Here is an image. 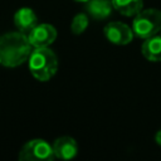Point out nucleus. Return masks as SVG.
Instances as JSON below:
<instances>
[{"mask_svg":"<svg viewBox=\"0 0 161 161\" xmlns=\"http://www.w3.org/2000/svg\"><path fill=\"white\" fill-rule=\"evenodd\" d=\"M155 141H156V143H157V145H160V146H161V130H160V131H157V133H156V136H155Z\"/></svg>","mask_w":161,"mask_h":161,"instance_id":"obj_13","label":"nucleus"},{"mask_svg":"<svg viewBox=\"0 0 161 161\" xmlns=\"http://www.w3.org/2000/svg\"><path fill=\"white\" fill-rule=\"evenodd\" d=\"M54 157L53 147L42 138L28 141L19 151L20 161H49Z\"/></svg>","mask_w":161,"mask_h":161,"instance_id":"obj_4","label":"nucleus"},{"mask_svg":"<svg viewBox=\"0 0 161 161\" xmlns=\"http://www.w3.org/2000/svg\"><path fill=\"white\" fill-rule=\"evenodd\" d=\"M28 63L31 75L39 82L49 80L58 69V58L48 47L33 48Z\"/></svg>","mask_w":161,"mask_h":161,"instance_id":"obj_2","label":"nucleus"},{"mask_svg":"<svg viewBox=\"0 0 161 161\" xmlns=\"http://www.w3.org/2000/svg\"><path fill=\"white\" fill-rule=\"evenodd\" d=\"M14 24L19 31L28 34L38 24V18H36L35 13L33 11V9L20 8L14 14Z\"/></svg>","mask_w":161,"mask_h":161,"instance_id":"obj_8","label":"nucleus"},{"mask_svg":"<svg viewBox=\"0 0 161 161\" xmlns=\"http://www.w3.org/2000/svg\"><path fill=\"white\" fill-rule=\"evenodd\" d=\"M26 35L33 48H42L49 47L55 40L57 30L50 24H36Z\"/></svg>","mask_w":161,"mask_h":161,"instance_id":"obj_6","label":"nucleus"},{"mask_svg":"<svg viewBox=\"0 0 161 161\" xmlns=\"http://www.w3.org/2000/svg\"><path fill=\"white\" fill-rule=\"evenodd\" d=\"M104 36L113 44L126 45L133 39V30L121 21H111L103 29Z\"/></svg>","mask_w":161,"mask_h":161,"instance_id":"obj_5","label":"nucleus"},{"mask_svg":"<svg viewBox=\"0 0 161 161\" xmlns=\"http://www.w3.org/2000/svg\"><path fill=\"white\" fill-rule=\"evenodd\" d=\"M52 147H53L54 156L60 160H70L78 152V145H77L75 140L69 136L58 137L53 142Z\"/></svg>","mask_w":161,"mask_h":161,"instance_id":"obj_7","label":"nucleus"},{"mask_svg":"<svg viewBox=\"0 0 161 161\" xmlns=\"http://www.w3.org/2000/svg\"><path fill=\"white\" fill-rule=\"evenodd\" d=\"M87 13L96 20L107 19L112 14V1L109 0H89L86 3Z\"/></svg>","mask_w":161,"mask_h":161,"instance_id":"obj_9","label":"nucleus"},{"mask_svg":"<svg viewBox=\"0 0 161 161\" xmlns=\"http://www.w3.org/2000/svg\"><path fill=\"white\" fill-rule=\"evenodd\" d=\"M33 47L28 35L21 31H11L0 36V65L15 68L29 59Z\"/></svg>","mask_w":161,"mask_h":161,"instance_id":"obj_1","label":"nucleus"},{"mask_svg":"<svg viewBox=\"0 0 161 161\" xmlns=\"http://www.w3.org/2000/svg\"><path fill=\"white\" fill-rule=\"evenodd\" d=\"M158 35H161V30H160V31H158Z\"/></svg>","mask_w":161,"mask_h":161,"instance_id":"obj_15","label":"nucleus"},{"mask_svg":"<svg viewBox=\"0 0 161 161\" xmlns=\"http://www.w3.org/2000/svg\"><path fill=\"white\" fill-rule=\"evenodd\" d=\"M143 57L150 62H161V35L156 34L145 39L141 47Z\"/></svg>","mask_w":161,"mask_h":161,"instance_id":"obj_10","label":"nucleus"},{"mask_svg":"<svg viewBox=\"0 0 161 161\" xmlns=\"http://www.w3.org/2000/svg\"><path fill=\"white\" fill-rule=\"evenodd\" d=\"M87 26H88V16H87V14L79 13L73 18L72 24H70V30L74 34H82L87 29Z\"/></svg>","mask_w":161,"mask_h":161,"instance_id":"obj_12","label":"nucleus"},{"mask_svg":"<svg viewBox=\"0 0 161 161\" xmlns=\"http://www.w3.org/2000/svg\"><path fill=\"white\" fill-rule=\"evenodd\" d=\"M113 9H116L119 14L125 16H135L137 15L143 6L142 0H111Z\"/></svg>","mask_w":161,"mask_h":161,"instance_id":"obj_11","label":"nucleus"},{"mask_svg":"<svg viewBox=\"0 0 161 161\" xmlns=\"http://www.w3.org/2000/svg\"><path fill=\"white\" fill-rule=\"evenodd\" d=\"M132 30L136 34V36L141 39H147L150 36L158 34V31L161 30V10H141L137 15H135Z\"/></svg>","mask_w":161,"mask_h":161,"instance_id":"obj_3","label":"nucleus"},{"mask_svg":"<svg viewBox=\"0 0 161 161\" xmlns=\"http://www.w3.org/2000/svg\"><path fill=\"white\" fill-rule=\"evenodd\" d=\"M74 1H77V3H87L89 0H74Z\"/></svg>","mask_w":161,"mask_h":161,"instance_id":"obj_14","label":"nucleus"}]
</instances>
